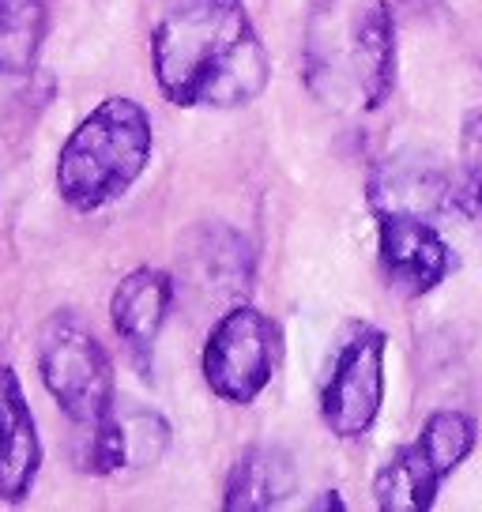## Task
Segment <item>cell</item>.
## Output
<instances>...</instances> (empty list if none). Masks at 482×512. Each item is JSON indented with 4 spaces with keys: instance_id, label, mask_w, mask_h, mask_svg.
Listing matches in <instances>:
<instances>
[{
    "instance_id": "obj_1",
    "label": "cell",
    "mask_w": 482,
    "mask_h": 512,
    "mask_svg": "<svg viewBox=\"0 0 482 512\" xmlns=\"http://www.w3.org/2000/svg\"><path fill=\"white\" fill-rule=\"evenodd\" d=\"M155 83L181 110H238L268 87L272 64L245 0H166L151 31Z\"/></svg>"
},
{
    "instance_id": "obj_2",
    "label": "cell",
    "mask_w": 482,
    "mask_h": 512,
    "mask_svg": "<svg viewBox=\"0 0 482 512\" xmlns=\"http://www.w3.org/2000/svg\"><path fill=\"white\" fill-rule=\"evenodd\" d=\"M306 80L332 106H385L396 91V19L385 0H328L313 12Z\"/></svg>"
},
{
    "instance_id": "obj_3",
    "label": "cell",
    "mask_w": 482,
    "mask_h": 512,
    "mask_svg": "<svg viewBox=\"0 0 482 512\" xmlns=\"http://www.w3.org/2000/svg\"><path fill=\"white\" fill-rule=\"evenodd\" d=\"M155 151L151 113L125 95L102 98L57 155V192L72 211L95 215L144 177Z\"/></svg>"
},
{
    "instance_id": "obj_4",
    "label": "cell",
    "mask_w": 482,
    "mask_h": 512,
    "mask_svg": "<svg viewBox=\"0 0 482 512\" xmlns=\"http://www.w3.org/2000/svg\"><path fill=\"white\" fill-rule=\"evenodd\" d=\"M38 373H42V384L53 396V403L76 426H91L117 407L110 354L87 328V320L68 313V309L53 313L42 324Z\"/></svg>"
},
{
    "instance_id": "obj_5",
    "label": "cell",
    "mask_w": 482,
    "mask_h": 512,
    "mask_svg": "<svg viewBox=\"0 0 482 512\" xmlns=\"http://www.w3.org/2000/svg\"><path fill=\"white\" fill-rule=\"evenodd\" d=\"M283 354L279 324L257 305H230L223 317L211 324L200 354L204 381L223 403L249 407L272 384Z\"/></svg>"
},
{
    "instance_id": "obj_6",
    "label": "cell",
    "mask_w": 482,
    "mask_h": 512,
    "mask_svg": "<svg viewBox=\"0 0 482 512\" xmlns=\"http://www.w3.org/2000/svg\"><path fill=\"white\" fill-rule=\"evenodd\" d=\"M385 403V332L373 324H354L339 339L321 388L324 426L343 437H366Z\"/></svg>"
},
{
    "instance_id": "obj_7",
    "label": "cell",
    "mask_w": 482,
    "mask_h": 512,
    "mask_svg": "<svg viewBox=\"0 0 482 512\" xmlns=\"http://www.w3.org/2000/svg\"><path fill=\"white\" fill-rule=\"evenodd\" d=\"M377 260L385 283L403 298H422L437 290L452 272V249L441 238L434 219L407 215V211H381L377 215Z\"/></svg>"
},
{
    "instance_id": "obj_8",
    "label": "cell",
    "mask_w": 482,
    "mask_h": 512,
    "mask_svg": "<svg viewBox=\"0 0 482 512\" xmlns=\"http://www.w3.org/2000/svg\"><path fill=\"white\" fill-rule=\"evenodd\" d=\"M42 471V437L27 403L23 381L12 366H0V501L23 505Z\"/></svg>"
},
{
    "instance_id": "obj_9",
    "label": "cell",
    "mask_w": 482,
    "mask_h": 512,
    "mask_svg": "<svg viewBox=\"0 0 482 512\" xmlns=\"http://www.w3.org/2000/svg\"><path fill=\"white\" fill-rule=\"evenodd\" d=\"M370 208L377 215L381 211H407V215H422V219L456 211L452 170L437 166L434 159H422L415 151L392 155L370 177Z\"/></svg>"
},
{
    "instance_id": "obj_10",
    "label": "cell",
    "mask_w": 482,
    "mask_h": 512,
    "mask_svg": "<svg viewBox=\"0 0 482 512\" xmlns=\"http://www.w3.org/2000/svg\"><path fill=\"white\" fill-rule=\"evenodd\" d=\"M174 305V279L162 268H136L129 272L110 298L113 332L129 347V354L147 366V358L159 343V332Z\"/></svg>"
},
{
    "instance_id": "obj_11",
    "label": "cell",
    "mask_w": 482,
    "mask_h": 512,
    "mask_svg": "<svg viewBox=\"0 0 482 512\" xmlns=\"http://www.w3.org/2000/svg\"><path fill=\"white\" fill-rule=\"evenodd\" d=\"M294 490V460L283 448L253 445L230 464L223 486L226 512H268Z\"/></svg>"
},
{
    "instance_id": "obj_12",
    "label": "cell",
    "mask_w": 482,
    "mask_h": 512,
    "mask_svg": "<svg viewBox=\"0 0 482 512\" xmlns=\"http://www.w3.org/2000/svg\"><path fill=\"white\" fill-rule=\"evenodd\" d=\"M437 467L426 460L418 441L400 445L385 460V467L373 475V501L381 512H426L434 509L441 490Z\"/></svg>"
},
{
    "instance_id": "obj_13",
    "label": "cell",
    "mask_w": 482,
    "mask_h": 512,
    "mask_svg": "<svg viewBox=\"0 0 482 512\" xmlns=\"http://www.w3.org/2000/svg\"><path fill=\"white\" fill-rule=\"evenodd\" d=\"M49 34L42 0H0V80L31 76Z\"/></svg>"
},
{
    "instance_id": "obj_14",
    "label": "cell",
    "mask_w": 482,
    "mask_h": 512,
    "mask_svg": "<svg viewBox=\"0 0 482 512\" xmlns=\"http://www.w3.org/2000/svg\"><path fill=\"white\" fill-rule=\"evenodd\" d=\"M415 441H418V448L426 452V460L437 467V475L449 479L452 471L475 452L479 426H475V418L464 415V411H434V415L422 422V430H418Z\"/></svg>"
},
{
    "instance_id": "obj_15",
    "label": "cell",
    "mask_w": 482,
    "mask_h": 512,
    "mask_svg": "<svg viewBox=\"0 0 482 512\" xmlns=\"http://www.w3.org/2000/svg\"><path fill=\"white\" fill-rule=\"evenodd\" d=\"M83 441H80V467L87 475H117L132 467V445H129V430H125V415L113 407L106 418H98L91 426H80Z\"/></svg>"
},
{
    "instance_id": "obj_16",
    "label": "cell",
    "mask_w": 482,
    "mask_h": 512,
    "mask_svg": "<svg viewBox=\"0 0 482 512\" xmlns=\"http://www.w3.org/2000/svg\"><path fill=\"white\" fill-rule=\"evenodd\" d=\"M452 204L482 226V113H467L460 128V162L452 170Z\"/></svg>"
},
{
    "instance_id": "obj_17",
    "label": "cell",
    "mask_w": 482,
    "mask_h": 512,
    "mask_svg": "<svg viewBox=\"0 0 482 512\" xmlns=\"http://www.w3.org/2000/svg\"><path fill=\"white\" fill-rule=\"evenodd\" d=\"M313 509H343V497H336V490H328V497L313 501Z\"/></svg>"
}]
</instances>
